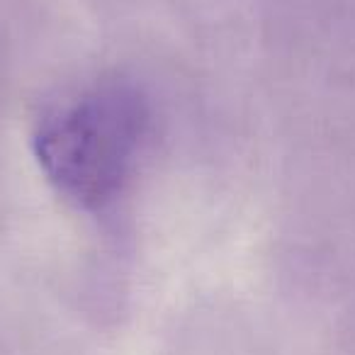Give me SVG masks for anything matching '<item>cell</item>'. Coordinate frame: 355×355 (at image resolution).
Returning a JSON list of instances; mask_svg holds the SVG:
<instances>
[{
    "label": "cell",
    "mask_w": 355,
    "mask_h": 355,
    "mask_svg": "<svg viewBox=\"0 0 355 355\" xmlns=\"http://www.w3.org/2000/svg\"><path fill=\"white\" fill-rule=\"evenodd\" d=\"M137 90L110 83L61 105L40 124L35 153L44 175L80 209H103L129 183L146 141Z\"/></svg>",
    "instance_id": "6da1fadb"
}]
</instances>
